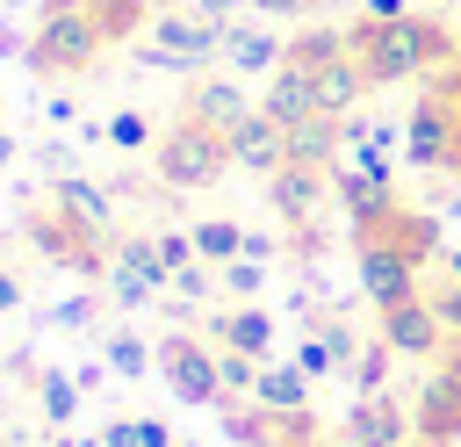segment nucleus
Returning a JSON list of instances; mask_svg holds the SVG:
<instances>
[{
    "label": "nucleus",
    "instance_id": "31",
    "mask_svg": "<svg viewBox=\"0 0 461 447\" xmlns=\"http://www.w3.org/2000/svg\"><path fill=\"white\" fill-rule=\"evenodd\" d=\"M108 296H115L122 310H144V303H151L158 288H151V281H144L137 267H122V260H108Z\"/></svg>",
    "mask_w": 461,
    "mask_h": 447
},
{
    "label": "nucleus",
    "instance_id": "15",
    "mask_svg": "<svg viewBox=\"0 0 461 447\" xmlns=\"http://www.w3.org/2000/svg\"><path fill=\"white\" fill-rule=\"evenodd\" d=\"M418 425H411V411L396 404V397H360L353 411H346V440H360V447H403Z\"/></svg>",
    "mask_w": 461,
    "mask_h": 447
},
{
    "label": "nucleus",
    "instance_id": "13",
    "mask_svg": "<svg viewBox=\"0 0 461 447\" xmlns=\"http://www.w3.org/2000/svg\"><path fill=\"white\" fill-rule=\"evenodd\" d=\"M180 115H194V123H209V130H230V123L252 115V101H245L238 72H202V79L187 87V108H180Z\"/></svg>",
    "mask_w": 461,
    "mask_h": 447
},
{
    "label": "nucleus",
    "instance_id": "20",
    "mask_svg": "<svg viewBox=\"0 0 461 447\" xmlns=\"http://www.w3.org/2000/svg\"><path fill=\"white\" fill-rule=\"evenodd\" d=\"M339 144H346V123H339V115H310V123L288 130V159H295V166H324V173H331V166H339Z\"/></svg>",
    "mask_w": 461,
    "mask_h": 447
},
{
    "label": "nucleus",
    "instance_id": "6",
    "mask_svg": "<svg viewBox=\"0 0 461 447\" xmlns=\"http://www.w3.org/2000/svg\"><path fill=\"white\" fill-rule=\"evenodd\" d=\"M360 296H367L375 310L418 303V296H425V288H418V260H411L403 245H389V238H360Z\"/></svg>",
    "mask_w": 461,
    "mask_h": 447
},
{
    "label": "nucleus",
    "instance_id": "47",
    "mask_svg": "<svg viewBox=\"0 0 461 447\" xmlns=\"http://www.w3.org/2000/svg\"><path fill=\"white\" fill-rule=\"evenodd\" d=\"M447 274H454V281H461V252H447Z\"/></svg>",
    "mask_w": 461,
    "mask_h": 447
},
{
    "label": "nucleus",
    "instance_id": "42",
    "mask_svg": "<svg viewBox=\"0 0 461 447\" xmlns=\"http://www.w3.org/2000/svg\"><path fill=\"white\" fill-rule=\"evenodd\" d=\"M14 303H22V281H14V274H7V267H0V317H7V310H14Z\"/></svg>",
    "mask_w": 461,
    "mask_h": 447
},
{
    "label": "nucleus",
    "instance_id": "23",
    "mask_svg": "<svg viewBox=\"0 0 461 447\" xmlns=\"http://www.w3.org/2000/svg\"><path fill=\"white\" fill-rule=\"evenodd\" d=\"M36 404H43V418L65 433V425L79 418V375H58V368H50V375L36 382Z\"/></svg>",
    "mask_w": 461,
    "mask_h": 447
},
{
    "label": "nucleus",
    "instance_id": "27",
    "mask_svg": "<svg viewBox=\"0 0 461 447\" xmlns=\"http://www.w3.org/2000/svg\"><path fill=\"white\" fill-rule=\"evenodd\" d=\"M101 137H108L115 151H144V144H158V130H151V115H144V108H115Z\"/></svg>",
    "mask_w": 461,
    "mask_h": 447
},
{
    "label": "nucleus",
    "instance_id": "18",
    "mask_svg": "<svg viewBox=\"0 0 461 447\" xmlns=\"http://www.w3.org/2000/svg\"><path fill=\"white\" fill-rule=\"evenodd\" d=\"M310 389H317V382H310L295 360H267L259 382H252V404L274 411V418H288V411H310Z\"/></svg>",
    "mask_w": 461,
    "mask_h": 447
},
{
    "label": "nucleus",
    "instance_id": "37",
    "mask_svg": "<svg viewBox=\"0 0 461 447\" xmlns=\"http://www.w3.org/2000/svg\"><path fill=\"white\" fill-rule=\"evenodd\" d=\"M137 447H173V433H166V418H137Z\"/></svg>",
    "mask_w": 461,
    "mask_h": 447
},
{
    "label": "nucleus",
    "instance_id": "24",
    "mask_svg": "<svg viewBox=\"0 0 461 447\" xmlns=\"http://www.w3.org/2000/svg\"><path fill=\"white\" fill-rule=\"evenodd\" d=\"M259 368H267V360H252V353H230V346H216V375H223V404H252V382H259Z\"/></svg>",
    "mask_w": 461,
    "mask_h": 447
},
{
    "label": "nucleus",
    "instance_id": "39",
    "mask_svg": "<svg viewBox=\"0 0 461 447\" xmlns=\"http://www.w3.org/2000/svg\"><path fill=\"white\" fill-rule=\"evenodd\" d=\"M43 115H50V123H72L79 108H72V94H50V101H43Z\"/></svg>",
    "mask_w": 461,
    "mask_h": 447
},
{
    "label": "nucleus",
    "instance_id": "48",
    "mask_svg": "<svg viewBox=\"0 0 461 447\" xmlns=\"http://www.w3.org/2000/svg\"><path fill=\"white\" fill-rule=\"evenodd\" d=\"M14 7H29V0H14Z\"/></svg>",
    "mask_w": 461,
    "mask_h": 447
},
{
    "label": "nucleus",
    "instance_id": "1",
    "mask_svg": "<svg viewBox=\"0 0 461 447\" xmlns=\"http://www.w3.org/2000/svg\"><path fill=\"white\" fill-rule=\"evenodd\" d=\"M346 50L360 58V72H367V87H403V79H418V72H432V65H454V36H447V22H432V14H403V22H353L346 29Z\"/></svg>",
    "mask_w": 461,
    "mask_h": 447
},
{
    "label": "nucleus",
    "instance_id": "43",
    "mask_svg": "<svg viewBox=\"0 0 461 447\" xmlns=\"http://www.w3.org/2000/svg\"><path fill=\"white\" fill-rule=\"evenodd\" d=\"M403 447H454V440H432V433H411Z\"/></svg>",
    "mask_w": 461,
    "mask_h": 447
},
{
    "label": "nucleus",
    "instance_id": "30",
    "mask_svg": "<svg viewBox=\"0 0 461 447\" xmlns=\"http://www.w3.org/2000/svg\"><path fill=\"white\" fill-rule=\"evenodd\" d=\"M216 281H223V296L259 303V288H267V260H230V267H216Z\"/></svg>",
    "mask_w": 461,
    "mask_h": 447
},
{
    "label": "nucleus",
    "instance_id": "34",
    "mask_svg": "<svg viewBox=\"0 0 461 447\" xmlns=\"http://www.w3.org/2000/svg\"><path fill=\"white\" fill-rule=\"evenodd\" d=\"M425 303H432V317H439V324H447V339H461V281H454V274H447V281H439V288H432V296H425Z\"/></svg>",
    "mask_w": 461,
    "mask_h": 447
},
{
    "label": "nucleus",
    "instance_id": "10",
    "mask_svg": "<svg viewBox=\"0 0 461 447\" xmlns=\"http://www.w3.org/2000/svg\"><path fill=\"white\" fill-rule=\"evenodd\" d=\"M331 195H339V209L353 216L360 238H375V231L396 216V187L375 180V173H360V166H331Z\"/></svg>",
    "mask_w": 461,
    "mask_h": 447
},
{
    "label": "nucleus",
    "instance_id": "29",
    "mask_svg": "<svg viewBox=\"0 0 461 447\" xmlns=\"http://www.w3.org/2000/svg\"><path fill=\"white\" fill-rule=\"evenodd\" d=\"M144 7H151V0H94V22H101L108 43H122V36L144 29Z\"/></svg>",
    "mask_w": 461,
    "mask_h": 447
},
{
    "label": "nucleus",
    "instance_id": "45",
    "mask_svg": "<svg viewBox=\"0 0 461 447\" xmlns=\"http://www.w3.org/2000/svg\"><path fill=\"white\" fill-rule=\"evenodd\" d=\"M7 159H14V137H7V130H0V166H7Z\"/></svg>",
    "mask_w": 461,
    "mask_h": 447
},
{
    "label": "nucleus",
    "instance_id": "8",
    "mask_svg": "<svg viewBox=\"0 0 461 447\" xmlns=\"http://www.w3.org/2000/svg\"><path fill=\"white\" fill-rule=\"evenodd\" d=\"M375 339H382L389 353H403V360H432V353H447V324L432 317L425 296H418V303H396V310H375Z\"/></svg>",
    "mask_w": 461,
    "mask_h": 447
},
{
    "label": "nucleus",
    "instance_id": "36",
    "mask_svg": "<svg viewBox=\"0 0 461 447\" xmlns=\"http://www.w3.org/2000/svg\"><path fill=\"white\" fill-rule=\"evenodd\" d=\"M411 0H360V22H403Z\"/></svg>",
    "mask_w": 461,
    "mask_h": 447
},
{
    "label": "nucleus",
    "instance_id": "35",
    "mask_svg": "<svg viewBox=\"0 0 461 447\" xmlns=\"http://www.w3.org/2000/svg\"><path fill=\"white\" fill-rule=\"evenodd\" d=\"M50 317H58L65 332H79V324H94V296H72V303H58Z\"/></svg>",
    "mask_w": 461,
    "mask_h": 447
},
{
    "label": "nucleus",
    "instance_id": "40",
    "mask_svg": "<svg viewBox=\"0 0 461 447\" xmlns=\"http://www.w3.org/2000/svg\"><path fill=\"white\" fill-rule=\"evenodd\" d=\"M238 260H274V238H259V231H245V252Z\"/></svg>",
    "mask_w": 461,
    "mask_h": 447
},
{
    "label": "nucleus",
    "instance_id": "21",
    "mask_svg": "<svg viewBox=\"0 0 461 447\" xmlns=\"http://www.w3.org/2000/svg\"><path fill=\"white\" fill-rule=\"evenodd\" d=\"M238 252H245V224H230V216H202V224H194V260L230 267Z\"/></svg>",
    "mask_w": 461,
    "mask_h": 447
},
{
    "label": "nucleus",
    "instance_id": "26",
    "mask_svg": "<svg viewBox=\"0 0 461 447\" xmlns=\"http://www.w3.org/2000/svg\"><path fill=\"white\" fill-rule=\"evenodd\" d=\"M346 50V29H303L295 43H288V65H303V72H317L324 58H339Z\"/></svg>",
    "mask_w": 461,
    "mask_h": 447
},
{
    "label": "nucleus",
    "instance_id": "3",
    "mask_svg": "<svg viewBox=\"0 0 461 447\" xmlns=\"http://www.w3.org/2000/svg\"><path fill=\"white\" fill-rule=\"evenodd\" d=\"M223 29H230V22H209V14H194V7H158V14L144 22L137 65H151V72H194V79H202V65L223 58Z\"/></svg>",
    "mask_w": 461,
    "mask_h": 447
},
{
    "label": "nucleus",
    "instance_id": "2",
    "mask_svg": "<svg viewBox=\"0 0 461 447\" xmlns=\"http://www.w3.org/2000/svg\"><path fill=\"white\" fill-rule=\"evenodd\" d=\"M101 50H108V36L94 22V0H43V22L22 58L36 79H65V72H86Z\"/></svg>",
    "mask_w": 461,
    "mask_h": 447
},
{
    "label": "nucleus",
    "instance_id": "44",
    "mask_svg": "<svg viewBox=\"0 0 461 447\" xmlns=\"http://www.w3.org/2000/svg\"><path fill=\"white\" fill-rule=\"evenodd\" d=\"M58 447H101V440H72V433H58Z\"/></svg>",
    "mask_w": 461,
    "mask_h": 447
},
{
    "label": "nucleus",
    "instance_id": "32",
    "mask_svg": "<svg viewBox=\"0 0 461 447\" xmlns=\"http://www.w3.org/2000/svg\"><path fill=\"white\" fill-rule=\"evenodd\" d=\"M166 288H173L180 303H209V296H216L223 281H216V267H209V260H194V267H180V274H173Z\"/></svg>",
    "mask_w": 461,
    "mask_h": 447
},
{
    "label": "nucleus",
    "instance_id": "4",
    "mask_svg": "<svg viewBox=\"0 0 461 447\" xmlns=\"http://www.w3.org/2000/svg\"><path fill=\"white\" fill-rule=\"evenodd\" d=\"M151 166H158V180H166V187L194 195V187H216V180L230 173V144H223V130H209V123L180 115L173 130H158Z\"/></svg>",
    "mask_w": 461,
    "mask_h": 447
},
{
    "label": "nucleus",
    "instance_id": "5",
    "mask_svg": "<svg viewBox=\"0 0 461 447\" xmlns=\"http://www.w3.org/2000/svg\"><path fill=\"white\" fill-rule=\"evenodd\" d=\"M158 375L180 404L194 411H223V375H216V346H202L194 332H166L158 339Z\"/></svg>",
    "mask_w": 461,
    "mask_h": 447
},
{
    "label": "nucleus",
    "instance_id": "22",
    "mask_svg": "<svg viewBox=\"0 0 461 447\" xmlns=\"http://www.w3.org/2000/svg\"><path fill=\"white\" fill-rule=\"evenodd\" d=\"M375 238H389V245H403V252H411L418 267H425V260L439 252V224H432V216H411V209H396V216H389V224H382Z\"/></svg>",
    "mask_w": 461,
    "mask_h": 447
},
{
    "label": "nucleus",
    "instance_id": "16",
    "mask_svg": "<svg viewBox=\"0 0 461 447\" xmlns=\"http://www.w3.org/2000/svg\"><path fill=\"white\" fill-rule=\"evenodd\" d=\"M310 87H317V115H353L360 94H367V72H360L353 50H339V58H324V65L310 72Z\"/></svg>",
    "mask_w": 461,
    "mask_h": 447
},
{
    "label": "nucleus",
    "instance_id": "46",
    "mask_svg": "<svg viewBox=\"0 0 461 447\" xmlns=\"http://www.w3.org/2000/svg\"><path fill=\"white\" fill-rule=\"evenodd\" d=\"M324 447H360V440H346V433H331V440H324Z\"/></svg>",
    "mask_w": 461,
    "mask_h": 447
},
{
    "label": "nucleus",
    "instance_id": "28",
    "mask_svg": "<svg viewBox=\"0 0 461 447\" xmlns=\"http://www.w3.org/2000/svg\"><path fill=\"white\" fill-rule=\"evenodd\" d=\"M389 360H396V353H389L382 339L360 346V353H353V389H360V397H389Z\"/></svg>",
    "mask_w": 461,
    "mask_h": 447
},
{
    "label": "nucleus",
    "instance_id": "12",
    "mask_svg": "<svg viewBox=\"0 0 461 447\" xmlns=\"http://www.w3.org/2000/svg\"><path fill=\"white\" fill-rule=\"evenodd\" d=\"M50 209H58L65 224H79L86 238H108V231H115V202H108V187L86 180V173H58V180H50Z\"/></svg>",
    "mask_w": 461,
    "mask_h": 447
},
{
    "label": "nucleus",
    "instance_id": "25",
    "mask_svg": "<svg viewBox=\"0 0 461 447\" xmlns=\"http://www.w3.org/2000/svg\"><path fill=\"white\" fill-rule=\"evenodd\" d=\"M101 353H108V368H115V375H122V382H137V375H144V368H158V346H144V339H137V332H115V339H108V346H101Z\"/></svg>",
    "mask_w": 461,
    "mask_h": 447
},
{
    "label": "nucleus",
    "instance_id": "11",
    "mask_svg": "<svg viewBox=\"0 0 461 447\" xmlns=\"http://www.w3.org/2000/svg\"><path fill=\"white\" fill-rule=\"evenodd\" d=\"M223 144H230V166H245V173H281L288 166V130L267 108H252L245 123H230Z\"/></svg>",
    "mask_w": 461,
    "mask_h": 447
},
{
    "label": "nucleus",
    "instance_id": "38",
    "mask_svg": "<svg viewBox=\"0 0 461 447\" xmlns=\"http://www.w3.org/2000/svg\"><path fill=\"white\" fill-rule=\"evenodd\" d=\"M238 7H252V0H194V14H209V22H230Z\"/></svg>",
    "mask_w": 461,
    "mask_h": 447
},
{
    "label": "nucleus",
    "instance_id": "41",
    "mask_svg": "<svg viewBox=\"0 0 461 447\" xmlns=\"http://www.w3.org/2000/svg\"><path fill=\"white\" fill-rule=\"evenodd\" d=\"M310 0H252V14H303Z\"/></svg>",
    "mask_w": 461,
    "mask_h": 447
},
{
    "label": "nucleus",
    "instance_id": "14",
    "mask_svg": "<svg viewBox=\"0 0 461 447\" xmlns=\"http://www.w3.org/2000/svg\"><path fill=\"white\" fill-rule=\"evenodd\" d=\"M223 65H230L238 79L281 72V65H288V43H281L274 29H259V22H230V29H223Z\"/></svg>",
    "mask_w": 461,
    "mask_h": 447
},
{
    "label": "nucleus",
    "instance_id": "17",
    "mask_svg": "<svg viewBox=\"0 0 461 447\" xmlns=\"http://www.w3.org/2000/svg\"><path fill=\"white\" fill-rule=\"evenodd\" d=\"M259 108H267L281 130L310 123V115H317V87H310V72H303V65H281V72H267V87H259Z\"/></svg>",
    "mask_w": 461,
    "mask_h": 447
},
{
    "label": "nucleus",
    "instance_id": "9",
    "mask_svg": "<svg viewBox=\"0 0 461 447\" xmlns=\"http://www.w3.org/2000/svg\"><path fill=\"white\" fill-rule=\"evenodd\" d=\"M411 425L432 440H461V360H447V353L432 360V375L411 397Z\"/></svg>",
    "mask_w": 461,
    "mask_h": 447
},
{
    "label": "nucleus",
    "instance_id": "19",
    "mask_svg": "<svg viewBox=\"0 0 461 447\" xmlns=\"http://www.w3.org/2000/svg\"><path fill=\"white\" fill-rule=\"evenodd\" d=\"M216 346L267 360V353H274V317H267L259 303H238V310H223V317H216Z\"/></svg>",
    "mask_w": 461,
    "mask_h": 447
},
{
    "label": "nucleus",
    "instance_id": "33",
    "mask_svg": "<svg viewBox=\"0 0 461 447\" xmlns=\"http://www.w3.org/2000/svg\"><path fill=\"white\" fill-rule=\"evenodd\" d=\"M151 245H158V260H166V274H180V267H194V231H151Z\"/></svg>",
    "mask_w": 461,
    "mask_h": 447
},
{
    "label": "nucleus",
    "instance_id": "7",
    "mask_svg": "<svg viewBox=\"0 0 461 447\" xmlns=\"http://www.w3.org/2000/svg\"><path fill=\"white\" fill-rule=\"evenodd\" d=\"M324 195H331V173L324 166H281V173H267V202H274V216L288 224V231H317V216H324Z\"/></svg>",
    "mask_w": 461,
    "mask_h": 447
}]
</instances>
